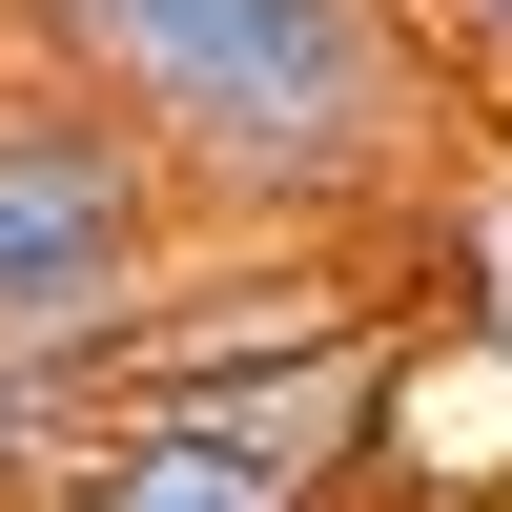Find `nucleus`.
<instances>
[{"instance_id": "obj_1", "label": "nucleus", "mask_w": 512, "mask_h": 512, "mask_svg": "<svg viewBox=\"0 0 512 512\" xmlns=\"http://www.w3.org/2000/svg\"><path fill=\"white\" fill-rule=\"evenodd\" d=\"M0 41L103 82L164 185L246 226H328L451 144V41L410 0H0Z\"/></svg>"}, {"instance_id": "obj_2", "label": "nucleus", "mask_w": 512, "mask_h": 512, "mask_svg": "<svg viewBox=\"0 0 512 512\" xmlns=\"http://www.w3.org/2000/svg\"><path fill=\"white\" fill-rule=\"evenodd\" d=\"M185 287V185L103 82L0 41V369L123 410V328Z\"/></svg>"}, {"instance_id": "obj_3", "label": "nucleus", "mask_w": 512, "mask_h": 512, "mask_svg": "<svg viewBox=\"0 0 512 512\" xmlns=\"http://www.w3.org/2000/svg\"><path fill=\"white\" fill-rule=\"evenodd\" d=\"M62 512H308V492H287L267 451L185 431V410H103V431H82V472H62Z\"/></svg>"}, {"instance_id": "obj_4", "label": "nucleus", "mask_w": 512, "mask_h": 512, "mask_svg": "<svg viewBox=\"0 0 512 512\" xmlns=\"http://www.w3.org/2000/svg\"><path fill=\"white\" fill-rule=\"evenodd\" d=\"M410 21H431V41H451L472 82H512V0H410Z\"/></svg>"}]
</instances>
